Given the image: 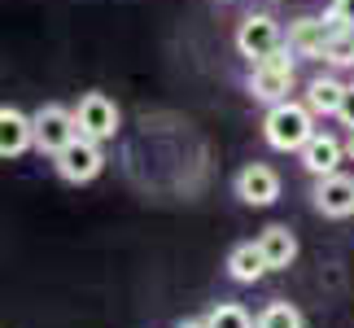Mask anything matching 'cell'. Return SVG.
<instances>
[{
  "label": "cell",
  "mask_w": 354,
  "mask_h": 328,
  "mask_svg": "<svg viewBox=\"0 0 354 328\" xmlns=\"http://www.w3.org/2000/svg\"><path fill=\"white\" fill-rule=\"evenodd\" d=\"M75 122H79V136H88V140H114L118 136V105L105 97V92H88V97H79L75 105Z\"/></svg>",
  "instance_id": "4"
},
{
  "label": "cell",
  "mask_w": 354,
  "mask_h": 328,
  "mask_svg": "<svg viewBox=\"0 0 354 328\" xmlns=\"http://www.w3.org/2000/svg\"><path fill=\"white\" fill-rule=\"evenodd\" d=\"M324 62H333V66H354V26H342V31L333 35V44H328V53H324Z\"/></svg>",
  "instance_id": "17"
},
{
  "label": "cell",
  "mask_w": 354,
  "mask_h": 328,
  "mask_svg": "<svg viewBox=\"0 0 354 328\" xmlns=\"http://www.w3.org/2000/svg\"><path fill=\"white\" fill-rule=\"evenodd\" d=\"M342 97H346V84L342 79H333V75H315L306 84V105H310V114H337L342 109Z\"/></svg>",
  "instance_id": "14"
},
{
  "label": "cell",
  "mask_w": 354,
  "mask_h": 328,
  "mask_svg": "<svg viewBox=\"0 0 354 328\" xmlns=\"http://www.w3.org/2000/svg\"><path fill=\"white\" fill-rule=\"evenodd\" d=\"M53 167L66 184H92L105 167V154L97 140H88V136H75L71 145L62 149V154H53Z\"/></svg>",
  "instance_id": "3"
},
{
  "label": "cell",
  "mask_w": 354,
  "mask_h": 328,
  "mask_svg": "<svg viewBox=\"0 0 354 328\" xmlns=\"http://www.w3.org/2000/svg\"><path fill=\"white\" fill-rule=\"evenodd\" d=\"M337 31L342 26L333 18H297L289 26V53H297V57H324Z\"/></svg>",
  "instance_id": "9"
},
{
  "label": "cell",
  "mask_w": 354,
  "mask_h": 328,
  "mask_svg": "<svg viewBox=\"0 0 354 328\" xmlns=\"http://www.w3.org/2000/svg\"><path fill=\"white\" fill-rule=\"evenodd\" d=\"M293 79H297V66H293V57H289V48H276L271 57L254 62L250 92H254V101H263V105H276V101H289V92H293Z\"/></svg>",
  "instance_id": "2"
},
{
  "label": "cell",
  "mask_w": 354,
  "mask_h": 328,
  "mask_svg": "<svg viewBox=\"0 0 354 328\" xmlns=\"http://www.w3.org/2000/svg\"><path fill=\"white\" fill-rule=\"evenodd\" d=\"M267 258H263V250H258V241H241V245H232V254H227V276H232L236 284H258L267 276Z\"/></svg>",
  "instance_id": "12"
},
{
  "label": "cell",
  "mask_w": 354,
  "mask_h": 328,
  "mask_svg": "<svg viewBox=\"0 0 354 328\" xmlns=\"http://www.w3.org/2000/svg\"><path fill=\"white\" fill-rule=\"evenodd\" d=\"M346 154H350V158H354V131H350V140H346Z\"/></svg>",
  "instance_id": "21"
},
{
  "label": "cell",
  "mask_w": 354,
  "mask_h": 328,
  "mask_svg": "<svg viewBox=\"0 0 354 328\" xmlns=\"http://www.w3.org/2000/svg\"><path fill=\"white\" fill-rule=\"evenodd\" d=\"M328 18H333L337 26H354V0H333Z\"/></svg>",
  "instance_id": "18"
},
{
  "label": "cell",
  "mask_w": 354,
  "mask_h": 328,
  "mask_svg": "<svg viewBox=\"0 0 354 328\" xmlns=\"http://www.w3.org/2000/svg\"><path fill=\"white\" fill-rule=\"evenodd\" d=\"M263 136L280 154H302V145L315 136V114H310L306 101H276V105H267Z\"/></svg>",
  "instance_id": "1"
},
{
  "label": "cell",
  "mask_w": 354,
  "mask_h": 328,
  "mask_svg": "<svg viewBox=\"0 0 354 328\" xmlns=\"http://www.w3.org/2000/svg\"><path fill=\"white\" fill-rule=\"evenodd\" d=\"M206 324H210V328H258L254 316H250L245 307H236V302H219V307L206 316Z\"/></svg>",
  "instance_id": "16"
},
{
  "label": "cell",
  "mask_w": 354,
  "mask_h": 328,
  "mask_svg": "<svg viewBox=\"0 0 354 328\" xmlns=\"http://www.w3.org/2000/svg\"><path fill=\"white\" fill-rule=\"evenodd\" d=\"M297 158H302V167H306V171L319 180V175H333L337 167H342L346 145L337 140L333 131H315V136H310V140L302 145V154H297Z\"/></svg>",
  "instance_id": "11"
},
{
  "label": "cell",
  "mask_w": 354,
  "mask_h": 328,
  "mask_svg": "<svg viewBox=\"0 0 354 328\" xmlns=\"http://www.w3.org/2000/svg\"><path fill=\"white\" fill-rule=\"evenodd\" d=\"M337 118H342L346 127L354 131V84H346V97H342V109H337Z\"/></svg>",
  "instance_id": "19"
},
{
  "label": "cell",
  "mask_w": 354,
  "mask_h": 328,
  "mask_svg": "<svg viewBox=\"0 0 354 328\" xmlns=\"http://www.w3.org/2000/svg\"><path fill=\"white\" fill-rule=\"evenodd\" d=\"M254 324H258V328H306L302 311H297L293 302H271V307H263Z\"/></svg>",
  "instance_id": "15"
},
{
  "label": "cell",
  "mask_w": 354,
  "mask_h": 328,
  "mask_svg": "<svg viewBox=\"0 0 354 328\" xmlns=\"http://www.w3.org/2000/svg\"><path fill=\"white\" fill-rule=\"evenodd\" d=\"M236 48H241V57H250V62L271 57L276 48H284L280 22L271 18V13H250V18L236 26Z\"/></svg>",
  "instance_id": "6"
},
{
  "label": "cell",
  "mask_w": 354,
  "mask_h": 328,
  "mask_svg": "<svg viewBox=\"0 0 354 328\" xmlns=\"http://www.w3.org/2000/svg\"><path fill=\"white\" fill-rule=\"evenodd\" d=\"M35 145V118L13 105H0V158H18Z\"/></svg>",
  "instance_id": "10"
},
{
  "label": "cell",
  "mask_w": 354,
  "mask_h": 328,
  "mask_svg": "<svg viewBox=\"0 0 354 328\" xmlns=\"http://www.w3.org/2000/svg\"><path fill=\"white\" fill-rule=\"evenodd\" d=\"M236 197L245 206H271L280 197V175L267 167V162H250V167L236 171Z\"/></svg>",
  "instance_id": "8"
},
{
  "label": "cell",
  "mask_w": 354,
  "mask_h": 328,
  "mask_svg": "<svg viewBox=\"0 0 354 328\" xmlns=\"http://www.w3.org/2000/svg\"><path fill=\"white\" fill-rule=\"evenodd\" d=\"M258 250H263L271 271H284L297 258V237L284 224H271V228H263V237H258Z\"/></svg>",
  "instance_id": "13"
},
{
  "label": "cell",
  "mask_w": 354,
  "mask_h": 328,
  "mask_svg": "<svg viewBox=\"0 0 354 328\" xmlns=\"http://www.w3.org/2000/svg\"><path fill=\"white\" fill-rule=\"evenodd\" d=\"M175 328H210L206 320H184V324H175Z\"/></svg>",
  "instance_id": "20"
},
{
  "label": "cell",
  "mask_w": 354,
  "mask_h": 328,
  "mask_svg": "<svg viewBox=\"0 0 354 328\" xmlns=\"http://www.w3.org/2000/svg\"><path fill=\"white\" fill-rule=\"evenodd\" d=\"M31 118H35V149L39 154H62L79 136L75 109H66V105H44V109H35Z\"/></svg>",
  "instance_id": "5"
},
{
  "label": "cell",
  "mask_w": 354,
  "mask_h": 328,
  "mask_svg": "<svg viewBox=\"0 0 354 328\" xmlns=\"http://www.w3.org/2000/svg\"><path fill=\"white\" fill-rule=\"evenodd\" d=\"M310 197H315V210L324 219H350L354 215V175H342V171L319 175Z\"/></svg>",
  "instance_id": "7"
}]
</instances>
